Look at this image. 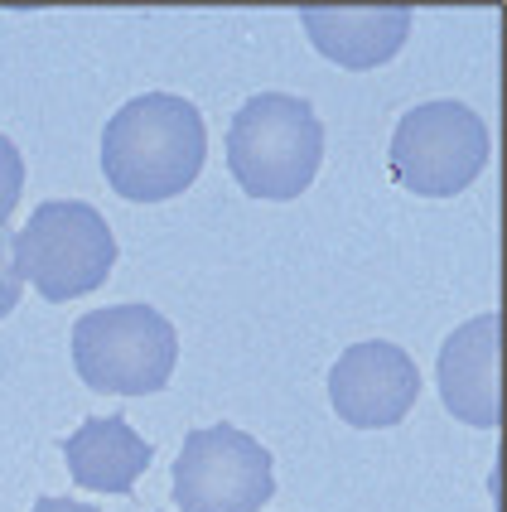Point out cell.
<instances>
[{"label": "cell", "instance_id": "obj_1", "mask_svg": "<svg viewBox=\"0 0 507 512\" xmlns=\"http://www.w3.org/2000/svg\"><path fill=\"white\" fill-rule=\"evenodd\" d=\"M208 160V126L189 97L141 92L102 126V174L131 203H160L194 189Z\"/></svg>", "mask_w": 507, "mask_h": 512}, {"label": "cell", "instance_id": "obj_2", "mask_svg": "<svg viewBox=\"0 0 507 512\" xmlns=\"http://www.w3.org/2000/svg\"><path fill=\"white\" fill-rule=\"evenodd\" d=\"M324 165V126L305 97L256 92L227 126V170L252 199H300Z\"/></svg>", "mask_w": 507, "mask_h": 512}, {"label": "cell", "instance_id": "obj_3", "mask_svg": "<svg viewBox=\"0 0 507 512\" xmlns=\"http://www.w3.org/2000/svg\"><path fill=\"white\" fill-rule=\"evenodd\" d=\"M179 358V334L155 305H107L73 324V368L92 392L150 397Z\"/></svg>", "mask_w": 507, "mask_h": 512}, {"label": "cell", "instance_id": "obj_4", "mask_svg": "<svg viewBox=\"0 0 507 512\" xmlns=\"http://www.w3.org/2000/svg\"><path fill=\"white\" fill-rule=\"evenodd\" d=\"M15 266L44 300H78L112 276L116 237L83 199H49L15 232Z\"/></svg>", "mask_w": 507, "mask_h": 512}, {"label": "cell", "instance_id": "obj_5", "mask_svg": "<svg viewBox=\"0 0 507 512\" xmlns=\"http://www.w3.org/2000/svg\"><path fill=\"white\" fill-rule=\"evenodd\" d=\"M392 179L425 199L464 194L488 165V126L464 102H421L396 121L387 150Z\"/></svg>", "mask_w": 507, "mask_h": 512}, {"label": "cell", "instance_id": "obj_6", "mask_svg": "<svg viewBox=\"0 0 507 512\" xmlns=\"http://www.w3.org/2000/svg\"><path fill=\"white\" fill-rule=\"evenodd\" d=\"M276 498L271 450L237 426L189 430L174 459L179 512H261Z\"/></svg>", "mask_w": 507, "mask_h": 512}, {"label": "cell", "instance_id": "obj_7", "mask_svg": "<svg viewBox=\"0 0 507 512\" xmlns=\"http://www.w3.org/2000/svg\"><path fill=\"white\" fill-rule=\"evenodd\" d=\"M416 397H421V368L411 363L401 343H348L329 372V401H334L338 421L358 430L396 426L416 406Z\"/></svg>", "mask_w": 507, "mask_h": 512}, {"label": "cell", "instance_id": "obj_8", "mask_svg": "<svg viewBox=\"0 0 507 512\" xmlns=\"http://www.w3.org/2000/svg\"><path fill=\"white\" fill-rule=\"evenodd\" d=\"M440 397L469 426H498V314H474L459 324L435 363Z\"/></svg>", "mask_w": 507, "mask_h": 512}, {"label": "cell", "instance_id": "obj_9", "mask_svg": "<svg viewBox=\"0 0 507 512\" xmlns=\"http://www.w3.org/2000/svg\"><path fill=\"white\" fill-rule=\"evenodd\" d=\"M300 25L310 44L338 68H377L406 44L411 10L406 5H305Z\"/></svg>", "mask_w": 507, "mask_h": 512}, {"label": "cell", "instance_id": "obj_10", "mask_svg": "<svg viewBox=\"0 0 507 512\" xmlns=\"http://www.w3.org/2000/svg\"><path fill=\"white\" fill-rule=\"evenodd\" d=\"M63 459L78 488L92 493H131L150 469V440H141L126 416H92L73 435H63Z\"/></svg>", "mask_w": 507, "mask_h": 512}, {"label": "cell", "instance_id": "obj_11", "mask_svg": "<svg viewBox=\"0 0 507 512\" xmlns=\"http://www.w3.org/2000/svg\"><path fill=\"white\" fill-rule=\"evenodd\" d=\"M20 189H25V160H20L15 141L0 136V228L10 223V213L20 203Z\"/></svg>", "mask_w": 507, "mask_h": 512}, {"label": "cell", "instance_id": "obj_12", "mask_svg": "<svg viewBox=\"0 0 507 512\" xmlns=\"http://www.w3.org/2000/svg\"><path fill=\"white\" fill-rule=\"evenodd\" d=\"M20 285H25V276L15 266V232L0 228V319L20 305Z\"/></svg>", "mask_w": 507, "mask_h": 512}, {"label": "cell", "instance_id": "obj_13", "mask_svg": "<svg viewBox=\"0 0 507 512\" xmlns=\"http://www.w3.org/2000/svg\"><path fill=\"white\" fill-rule=\"evenodd\" d=\"M29 512H102L92 508V503H78V498H39Z\"/></svg>", "mask_w": 507, "mask_h": 512}]
</instances>
